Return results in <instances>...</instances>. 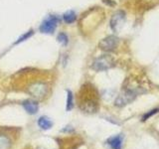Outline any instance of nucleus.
Wrapping results in <instances>:
<instances>
[{"instance_id":"9","label":"nucleus","mask_w":159,"mask_h":149,"mask_svg":"<svg viewBox=\"0 0 159 149\" xmlns=\"http://www.w3.org/2000/svg\"><path fill=\"white\" fill-rule=\"evenodd\" d=\"M38 125L41 129L44 130H48L53 126V122L50 120V118L47 116H41L38 119Z\"/></svg>"},{"instance_id":"12","label":"nucleus","mask_w":159,"mask_h":149,"mask_svg":"<svg viewBox=\"0 0 159 149\" xmlns=\"http://www.w3.org/2000/svg\"><path fill=\"white\" fill-rule=\"evenodd\" d=\"M68 93V97H67V107L66 109L68 111H72L73 107H74V96L71 91H67Z\"/></svg>"},{"instance_id":"13","label":"nucleus","mask_w":159,"mask_h":149,"mask_svg":"<svg viewBox=\"0 0 159 149\" xmlns=\"http://www.w3.org/2000/svg\"><path fill=\"white\" fill-rule=\"evenodd\" d=\"M58 41L63 44V45H67L68 42H69V38L67 36V34H65V33H60L58 35V38H57Z\"/></svg>"},{"instance_id":"1","label":"nucleus","mask_w":159,"mask_h":149,"mask_svg":"<svg viewBox=\"0 0 159 149\" xmlns=\"http://www.w3.org/2000/svg\"><path fill=\"white\" fill-rule=\"evenodd\" d=\"M114 65V61L111 56L109 55H102V56L97 58L93 63V69L97 72H102L111 69Z\"/></svg>"},{"instance_id":"15","label":"nucleus","mask_w":159,"mask_h":149,"mask_svg":"<svg viewBox=\"0 0 159 149\" xmlns=\"http://www.w3.org/2000/svg\"><path fill=\"white\" fill-rule=\"evenodd\" d=\"M159 111V109L158 108H155V109H152V111H150L149 112H147V113H145L144 115L142 116V121H145V120H147V119L150 117V116H153L154 114L155 113H157Z\"/></svg>"},{"instance_id":"4","label":"nucleus","mask_w":159,"mask_h":149,"mask_svg":"<svg viewBox=\"0 0 159 149\" xmlns=\"http://www.w3.org/2000/svg\"><path fill=\"white\" fill-rule=\"evenodd\" d=\"M47 84L44 83H35L32 86H30L28 92L32 97L36 98H43L47 93Z\"/></svg>"},{"instance_id":"6","label":"nucleus","mask_w":159,"mask_h":149,"mask_svg":"<svg viewBox=\"0 0 159 149\" xmlns=\"http://www.w3.org/2000/svg\"><path fill=\"white\" fill-rule=\"evenodd\" d=\"M124 21H125V13H124V11H122V10L116 11L111 19V28L114 32H117L122 27Z\"/></svg>"},{"instance_id":"5","label":"nucleus","mask_w":159,"mask_h":149,"mask_svg":"<svg viewBox=\"0 0 159 149\" xmlns=\"http://www.w3.org/2000/svg\"><path fill=\"white\" fill-rule=\"evenodd\" d=\"M118 45V38L116 36H107V38L102 39L99 42L98 46L102 51L106 52H111L113 50H116V48Z\"/></svg>"},{"instance_id":"8","label":"nucleus","mask_w":159,"mask_h":149,"mask_svg":"<svg viewBox=\"0 0 159 149\" xmlns=\"http://www.w3.org/2000/svg\"><path fill=\"white\" fill-rule=\"evenodd\" d=\"M122 139H123V136L121 135V134H118V135H116V136H113V137L109 138L107 140V144L111 146V149H121Z\"/></svg>"},{"instance_id":"11","label":"nucleus","mask_w":159,"mask_h":149,"mask_svg":"<svg viewBox=\"0 0 159 149\" xmlns=\"http://www.w3.org/2000/svg\"><path fill=\"white\" fill-rule=\"evenodd\" d=\"M63 19H64V21L66 23L72 24V23H74L75 21H76L77 15L74 11H68V12H66L63 15Z\"/></svg>"},{"instance_id":"10","label":"nucleus","mask_w":159,"mask_h":149,"mask_svg":"<svg viewBox=\"0 0 159 149\" xmlns=\"http://www.w3.org/2000/svg\"><path fill=\"white\" fill-rule=\"evenodd\" d=\"M11 146V140L5 134H0V149H8Z\"/></svg>"},{"instance_id":"2","label":"nucleus","mask_w":159,"mask_h":149,"mask_svg":"<svg viewBox=\"0 0 159 149\" xmlns=\"http://www.w3.org/2000/svg\"><path fill=\"white\" fill-rule=\"evenodd\" d=\"M137 93L133 89H126L122 93H120L116 99V106H124L129 102H133L135 99Z\"/></svg>"},{"instance_id":"7","label":"nucleus","mask_w":159,"mask_h":149,"mask_svg":"<svg viewBox=\"0 0 159 149\" xmlns=\"http://www.w3.org/2000/svg\"><path fill=\"white\" fill-rule=\"evenodd\" d=\"M22 106L25 108V111H26L29 114H35V113H37L38 109H39L38 102H34V101H31V99H27V101L23 102Z\"/></svg>"},{"instance_id":"3","label":"nucleus","mask_w":159,"mask_h":149,"mask_svg":"<svg viewBox=\"0 0 159 149\" xmlns=\"http://www.w3.org/2000/svg\"><path fill=\"white\" fill-rule=\"evenodd\" d=\"M59 23V19L56 16H50L41 24L40 31L44 34H52L55 32Z\"/></svg>"},{"instance_id":"14","label":"nucleus","mask_w":159,"mask_h":149,"mask_svg":"<svg viewBox=\"0 0 159 149\" xmlns=\"http://www.w3.org/2000/svg\"><path fill=\"white\" fill-rule=\"evenodd\" d=\"M34 34V32H33V30H30L29 32H27V33H25L23 36H21L19 39H18V41L15 43V44H19L20 42H23V41H25V40H27V39H29L30 37L32 36V35Z\"/></svg>"}]
</instances>
